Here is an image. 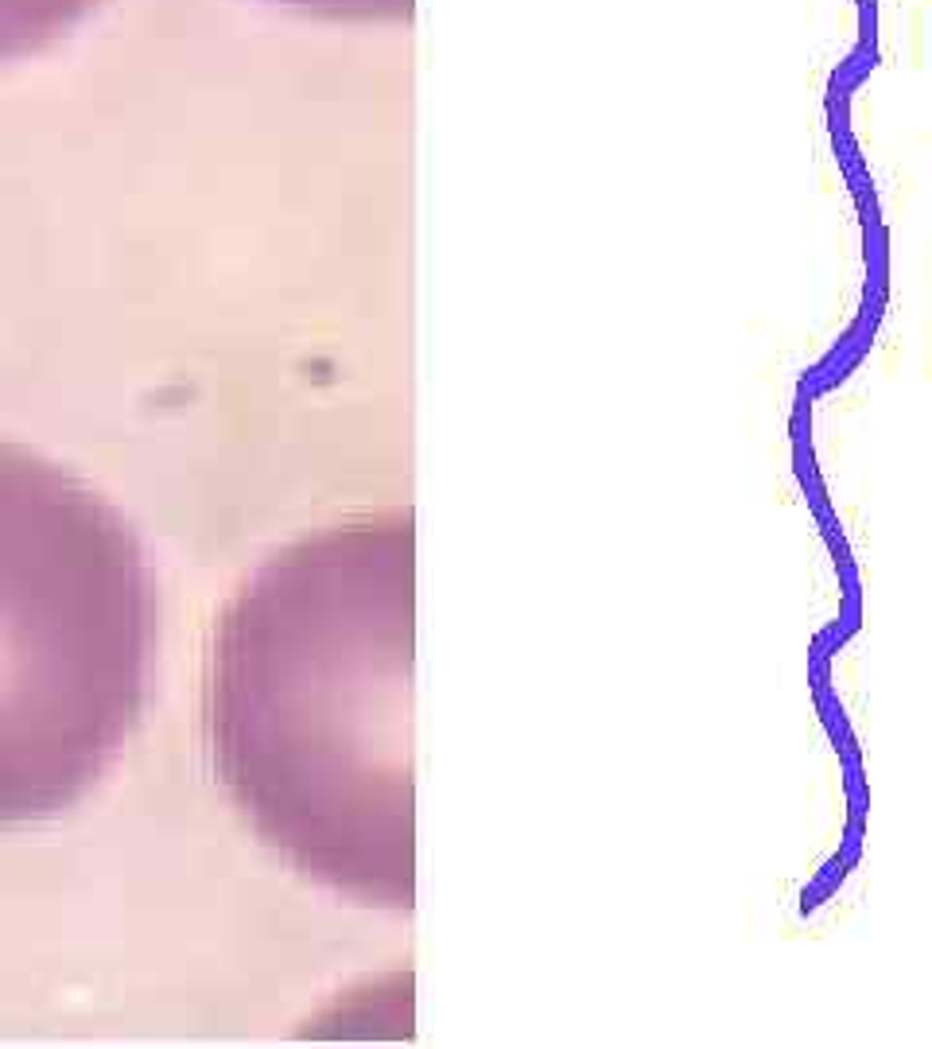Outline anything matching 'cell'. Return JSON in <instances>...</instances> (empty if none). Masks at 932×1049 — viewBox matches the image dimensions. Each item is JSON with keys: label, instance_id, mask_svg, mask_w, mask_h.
<instances>
[{"label": "cell", "instance_id": "obj_1", "mask_svg": "<svg viewBox=\"0 0 932 1049\" xmlns=\"http://www.w3.org/2000/svg\"><path fill=\"white\" fill-rule=\"evenodd\" d=\"M412 514L330 524L268 556L226 606L214 765L303 879L370 909L416 902Z\"/></svg>", "mask_w": 932, "mask_h": 1049}, {"label": "cell", "instance_id": "obj_2", "mask_svg": "<svg viewBox=\"0 0 932 1049\" xmlns=\"http://www.w3.org/2000/svg\"><path fill=\"white\" fill-rule=\"evenodd\" d=\"M156 583L101 494L0 444V828L59 817L148 700Z\"/></svg>", "mask_w": 932, "mask_h": 1049}, {"label": "cell", "instance_id": "obj_3", "mask_svg": "<svg viewBox=\"0 0 932 1049\" xmlns=\"http://www.w3.org/2000/svg\"><path fill=\"white\" fill-rule=\"evenodd\" d=\"M101 0H0V63L47 51Z\"/></svg>", "mask_w": 932, "mask_h": 1049}, {"label": "cell", "instance_id": "obj_4", "mask_svg": "<svg viewBox=\"0 0 932 1049\" xmlns=\"http://www.w3.org/2000/svg\"><path fill=\"white\" fill-rule=\"evenodd\" d=\"M268 4L323 20H347V24H400L412 16L416 0H268Z\"/></svg>", "mask_w": 932, "mask_h": 1049}]
</instances>
